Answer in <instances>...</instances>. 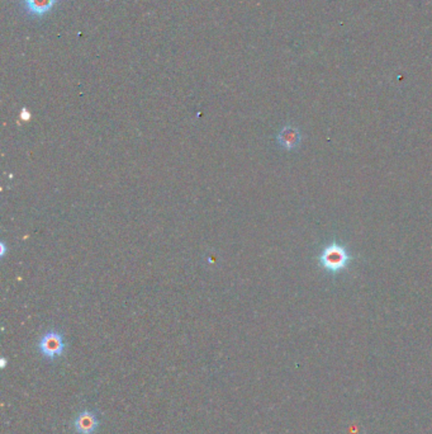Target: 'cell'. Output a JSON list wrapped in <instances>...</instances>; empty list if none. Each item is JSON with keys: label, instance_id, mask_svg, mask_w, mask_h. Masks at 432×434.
<instances>
[{"label": "cell", "instance_id": "1", "mask_svg": "<svg viewBox=\"0 0 432 434\" xmlns=\"http://www.w3.org/2000/svg\"><path fill=\"white\" fill-rule=\"evenodd\" d=\"M353 260V254L339 241H332L319 252V265L329 274H340L348 271Z\"/></svg>", "mask_w": 432, "mask_h": 434}, {"label": "cell", "instance_id": "2", "mask_svg": "<svg viewBox=\"0 0 432 434\" xmlns=\"http://www.w3.org/2000/svg\"><path fill=\"white\" fill-rule=\"evenodd\" d=\"M37 348L43 358H46L47 361L54 362L65 355L67 344L62 333L51 329L40 338L37 343Z\"/></svg>", "mask_w": 432, "mask_h": 434}, {"label": "cell", "instance_id": "3", "mask_svg": "<svg viewBox=\"0 0 432 434\" xmlns=\"http://www.w3.org/2000/svg\"><path fill=\"white\" fill-rule=\"evenodd\" d=\"M72 427L76 434H96L101 428V416L94 409L80 411L74 419Z\"/></svg>", "mask_w": 432, "mask_h": 434}, {"label": "cell", "instance_id": "4", "mask_svg": "<svg viewBox=\"0 0 432 434\" xmlns=\"http://www.w3.org/2000/svg\"><path fill=\"white\" fill-rule=\"evenodd\" d=\"M60 0H21L23 12L30 18L41 19L54 12Z\"/></svg>", "mask_w": 432, "mask_h": 434}, {"label": "cell", "instance_id": "5", "mask_svg": "<svg viewBox=\"0 0 432 434\" xmlns=\"http://www.w3.org/2000/svg\"><path fill=\"white\" fill-rule=\"evenodd\" d=\"M276 141L284 150H295L302 143V133L300 128L295 126H284L276 136Z\"/></svg>", "mask_w": 432, "mask_h": 434}, {"label": "cell", "instance_id": "6", "mask_svg": "<svg viewBox=\"0 0 432 434\" xmlns=\"http://www.w3.org/2000/svg\"><path fill=\"white\" fill-rule=\"evenodd\" d=\"M21 118L24 121H28L30 118V113L27 111V109H22V112H21Z\"/></svg>", "mask_w": 432, "mask_h": 434}]
</instances>
